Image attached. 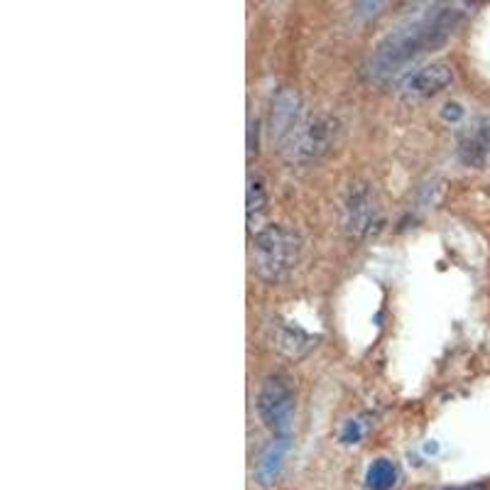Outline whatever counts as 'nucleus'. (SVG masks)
Instances as JSON below:
<instances>
[{"mask_svg":"<svg viewBox=\"0 0 490 490\" xmlns=\"http://www.w3.org/2000/svg\"><path fill=\"white\" fill-rule=\"evenodd\" d=\"M257 414L265 422V427L273 429L275 434L287 436L295 429L297 400L295 390L282 375H273L260 385L257 392Z\"/></svg>","mask_w":490,"mask_h":490,"instance_id":"39448f33","label":"nucleus"},{"mask_svg":"<svg viewBox=\"0 0 490 490\" xmlns=\"http://www.w3.org/2000/svg\"><path fill=\"white\" fill-rule=\"evenodd\" d=\"M454 84V69L449 64L436 62L429 67L412 71L410 77L402 81V91L412 99H427V96H436L443 91L446 86Z\"/></svg>","mask_w":490,"mask_h":490,"instance_id":"423d86ee","label":"nucleus"},{"mask_svg":"<svg viewBox=\"0 0 490 490\" xmlns=\"http://www.w3.org/2000/svg\"><path fill=\"white\" fill-rule=\"evenodd\" d=\"M339 135V120L331 116L304 118L295 130L289 132L287 141L282 142V155L292 167H309L319 162L328 150L334 148Z\"/></svg>","mask_w":490,"mask_h":490,"instance_id":"7ed1b4c3","label":"nucleus"},{"mask_svg":"<svg viewBox=\"0 0 490 490\" xmlns=\"http://www.w3.org/2000/svg\"><path fill=\"white\" fill-rule=\"evenodd\" d=\"M267 214V187L260 174L248 177V226L250 231H260V221Z\"/></svg>","mask_w":490,"mask_h":490,"instance_id":"9d476101","label":"nucleus"},{"mask_svg":"<svg viewBox=\"0 0 490 490\" xmlns=\"http://www.w3.org/2000/svg\"><path fill=\"white\" fill-rule=\"evenodd\" d=\"M275 346L285 350L287 356H299V353L314 346V339L309 334H304L302 328L282 324V327H277V334H275Z\"/></svg>","mask_w":490,"mask_h":490,"instance_id":"9b49d317","label":"nucleus"},{"mask_svg":"<svg viewBox=\"0 0 490 490\" xmlns=\"http://www.w3.org/2000/svg\"><path fill=\"white\" fill-rule=\"evenodd\" d=\"M299 109H302V101H299L297 91L280 89V91L273 96V113H270V130H273V138H277V141L282 142L287 141L289 132L302 123V120H299Z\"/></svg>","mask_w":490,"mask_h":490,"instance_id":"6e6552de","label":"nucleus"},{"mask_svg":"<svg viewBox=\"0 0 490 490\" xmlns=\"http://www.w3.org/2000/svg\"><path fill=\"white\" fill-rule=\"evenodd\" d=\"M490 155V120L474 118L459 135V160L468 167H483Z\"/></svg>","mask_w":490,"mask_h":490,"instance_id":"0eeeda50","label":"nucleus"},{"mask_svg":"<svg viewBox=\"0 0 490 490\" xmlns=\"http://www.w3.org/2000/svg\"><path fill=\"white\" fill-rule=\"evenodd\" d=\"M461 17L464 13L456 5H436L434 10H427L424 16L407 23L405 27L390 32L378 45L373 57L368 59V77L378 81L395 77L397 71L405 69L412 59L446 45V39L459 27Z\"/></svg>","mask_w":490,"mask_h":490,"instance_id":"f257e3e1","label":"nucleus"},{"mask_svg":"<svg viewBox=\"0 0 490 490\" xmlns=\"http://www.w3.org/2000/svg\"><path fill=\"white\" fill-rule=\"evenodd\" d=\"M289 452V442L287 439H277L273 442L267 449L263 452L260 461H257L255 466V483L257 485H263V488H270L277 483L282 474V466H285V456Z\"/></svg>","mask_w":490,"mask_h":490,"instance_id":"1a4fd4ad","label":"nucleus"},{"mask_svg":"<svg viewBox=\"0 0 490 490\" xmlns=\"http://www.w3.org/2000/svg\"><path fill=\"white\" fill-rule=\"evenodd\" d=\"M253 267L265 282H282L302 257V238L282 224L263 226L253 235Z\"/></svg>","mask_w":490,"mask_h":490,"instance_id":"f03ea898","label":"nucleus"},{"mask_svg":"<svg viewBox=\"0 0 490 490\" xmlns=\"http://www.w3.org/2000/svg\"><path fill=\"white\" fill-rule=\"evenodd\" d=\"M366 485L370 490H392L397 485V468L392 461L378 459L368 466Z\"/></svg>","mask_w":490,"mask_h":490,"instance_id":"f8f14e48","label":"nucleus"},{"mask_svg":"<svg viewBox=\"0 0 490 490\" xmlns=\"http://www.w3.org/2000/svg\"><path fill=\"white\" fill-rule=\"evenodd\" d=\"M341 226L350 241H368L382 228V206L370 182H350L341 203Z\"/></svg>","mask_w":490,"mask_h":490,"instance_id":"20e7f679","label":"nucleus"},{"mask_svg":"<svg viewBox=\"0 0 490 490\" xmlns=\"http://www.w3.org/2000/svg\"><path fill=\"white\" fill-rule=\"evenodd\" d=\"M360 434H363V429H360L359 424H356V422H349V427L343 429L341 439L346 443H356L360 439Z\"/></svg>","mask_w":490,"mask_h":490,"instance_id":"ddd939ff","label":"nucleus"}]
</instances>
